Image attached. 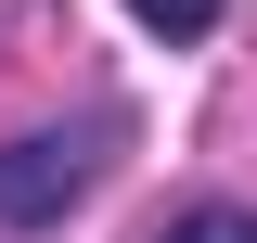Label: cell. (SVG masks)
Segmentation results:
<instances>
[{"instance_id": "cell-1", "label": "cell", "mask_w": 257, "mask_h": 243, "mask_svg": "<svg viewBox=\"0 0 257 243\" xmlns=\"http://www.w3.org/2000/svg\"><path fill=\"white\" fill-rule=\"evenodd\" d=\"M90 192V128H26V141H0V218L39 230Z\"/></svg>"}, {"instance_id": "cell-2", "label": "cell", "mask_w": 257, "mask_h": 243, "mask_svg": "<svg viewBox=\"0 0 257 243\" xmlns=\"http://www.w3.org/2000/svg\"><path fill=\"white\" fill-rule=\"evenodd\" d=\"M128 13H142V26H155V38H206V26H219V13H231V0H128Z\"/></svg>"}, {"instance_id": "cell-3", "label": "cell", "mask_w": 257, "mask_h": 243, "mask_svg": "<svg viewBox=\"0 0 257 243\" xmlns=\"http://www.w3.org/2000/svg\"><path fill=\"white\" fill-rule=\"evenodd\" d=\"M167 243H257V218L244 205H193V218H167Z\"/></svg>"}]
</instances>
